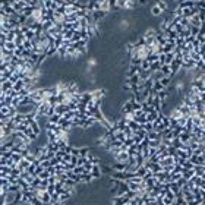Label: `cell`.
I'll list each match as a JSON object with an SVG mask.
<instances>
[{"label":"cell","instance_id":"cb8c5ba5","mask_svg":"<svg viewBox=\"0 0 205 205\" xmlns=\"http://www.w3.org/2000/svg\"><path fill=\"white\" fill-rule=\"evenodd\" d=\"M70 154H72V155H76V157H79V148H75V147H72V148H70Z\"/></svg>","mask_w":205,"mask_h":205},{"label":"cell","instance_id":"8992f818","mask_svg":"<svg viewBox=\"0 0 205 205\" xmlns=\"http://www.w3.org/2000/svg\"><path fill=\"white\" fill-rule=\"evenodd\" d=\"M81 177H82V183H91L92 182V174H91V171H84L82 174H81Z\"/></svg>","mask_w":205,"mask_h":205},{"label":"cell","instance_id":"7a4b0ae2","mask_svg":"<svg viewBox=\"0 0 205 205\" xmlns=\"http://www.w3.org/2000/svg\"><path fill=\"white\" fill-rule=\"evenodd\" d=\"M91 174L94 179H100L102 176V171H101V166L100 164H94L92 166V170H91Z\"/></svg>","mask_w":205,"mask_h":205},{"label":"cell","instance_id":"d6986e66","mask_svg":"<svg viewBox=\"0 0 205 205\" xmlns=\"http://www.w3.org/2000/svg\"><path fill=\"white\" fill-rule=\"evenodd\" d=\"M141 67H142L144 70H150V69H151V63H150L147 59H144L142 63H141Z\"/></svg>","mask_w":205,"mask_h":205},{"label":"cell","instance_id":"9c48e42d","mask_svg":"<svg viewBox=\"0 0 205 205\" xmlns=\"http://www.w3.org/2000/svg\"><path fill=\"white\" fill-rule=\"evenodd\" d=\"M190 25L201 28V25H202V21L199 19V16H198V15H195V16H192V18H190Z\"/></svg>","mask_w":205,"mask_h":205},{"label":"cell","instance_id":"ac0fdd59","mask_svg":"<svg viewBox=\"0 0 205 205\" xmlns=\"http://www.w3.org/2000/svg\"><path fill=\"white\" fill-rule=\"evenodd\" d=\"M171 81H173V78H170V76H164V78H163V79H161L160 82H161V84L164 85V88H167V86H168V85L171 84Z\"/></svg>","mask_w":205,"mask_h":205},{"label":"cell","instance_id":"ffe728a7","mask_svg":"<svg viewBox=\"0 0 205 205\" xmlns=\"http://www.w3.org/2000/svg\"><path fill=\"white\" fill-rule=\"evenodd\" d=\"M88 154H89V148H86V147L79 148V155H81V157H86Z\"/></svg>","mask_w":205,"mask_h":205},{"label":"cell","instance_id":"2e32d148","mask_svg":"<svg viewBox=\"0 0 205 205\" xmlns=\"http://www.w3.org/2000/svg\"><path fill=\"white\" fill-rule=\"evenodd\" d=\"M164 78V73L161 70H157V72H152V79L154 81H161Z\"/></svg>","mask_w":205,"mask_h":205},{"label":"cell","instance_id":"4316f807","mask_svg":"<svg viewBox=\"0 0 205 205\" xmlns=\"http://www.w3.org/2000/svg\"><path fill=\"white\" fill-rule=\"evenodd\" d=\"M13 2H24V0H13Z\"/></svg>","mask_w":205,"mask_h":205},{"label":"cell","instance_id":"7c38bea8","mask_svg":"<svg viewBox=\"0 0 205 205\" xmlns=\"http://www.w3.org/2000/svg\"><path fill=\"white\" fill-rule=\"evenodd\" d=\"M163 13H164V12H163V11H161L157 5H154V6H152V9H151V15H152V16H161Z\"/></svg>","mask_w":205,"mask_h":205},{"label":"cell","instance_id":"44dd1931","mask_svg":"<svg viewBox=\"0 0 205 205\" xmlns=\"http://www.w3.org/2000/svg\"><path fill=\"white\" fill-rule=\"evenodd\" d=\"M38 176H40L41 179H48V177L51 176V173H50V171H48V170L46 168V170H44V171H41V173H40Z\"/></svg>","mask_w":205,"mask_h":205},{"label":"cell","instance_id":"d4e9b609","mask_svg":"<svg viewBox=\"0 0 205 205\" xmlns=\"http://www.w3.org/2000/svg\"><path fill=\"white\" fill-rule=\"evenodd\" d=\"M160 62H161L163 65L166 63V53H161V54H160Z\"/></svg>","mask_w":205,"mask_h":205},{"label":"cell","instance_id":"30bf717a","mask_svg":"<svg viewBox=\"0 0 205 205\" xmlns=\"http://www.w3.org/2000/svg\"><path fill=\"white\" fill-rule=\"evenodd\" d=\"M147 60H148L150 63L158 62V60H160V54H158V53H151V54H148V56H147Z\"/></svg>","mask_w":205,"mask_h":205},{"label":"cell","instance_id":"484cf974","mask_svg":"<svg viewBox=\"0 0 205 205\" xmlns=\"http://www.w3.org/2000/svg\"><path fill=\"white\" fill-rule=\"evenodd\" d=\"M138 3H139V5H145V3H148V0H139Z\"/></svg>","mask_w":205,"mask_h":205},{"label":"cell","instance_id":"ba28073f","mask_svg":"<svg viewBox=\"0 0 205 205\" xmlns=\"http://www.w3.org/2000/svg\"><path fill=\"white\" fill-rule=\"evenodd\" d=\"M86 158H88V161H89V163H92V164H101V160H100L98 157H95L91 151H89V154L86 155Z\"/></svg>","mask_w":205,"mask_h":205},{"label":"cell","instance_id":"8fae6325","mask_svg":"<svg viewBox=\"0 0 205 205\" xmlns=\"http://www.w3.org/2000/svg\"><path fill=\"white\" fill-rule=\"evenodd\" d=\"M155 5H157L163 12H167V9H168V6H167V3L164 2V0H155Z\"/></svg>","mask_w":205,"mask_h":205},{"label":"cell","instance_id":"277c9868","mask_svg":"<svg viewBox=\"0 0 205 205\" xmlns=\"http://www.w3.org/2000/svg\"><path fill=\"white\" fill-rule=\"evenodd\" d=\"M13 89V82L12 81H2V92H8Z\"/></svg>","mask_w":205,"mask_h":205},{"label":"cell","instance_id":"e0dca14e","mask_svg":"<svg viewBox=\"0 0 205 205\" xmlns=\"http://www.w3.org/2000/svg\"><path fill=\"white\" fill-rule=\"evenodd\" d=\"M60 114L59 113H54V114H51L50 117H48V122H51V123H59V120H60Z\"/></svg>","mask_w":205,"mask_h":205},{"label":"cell","instance_id":"603a6c76","mask_svg":"<svg viewBox=\"0 0 205 205\" xmlns=\"http://www.w3.org/2000/svg\"><path fill=\"white\" fill-rule=\"evenodd\" d=\"M186 183H187V180H186V179H185V177H183V176H182V177H180V179H179V180H177V185H179V186H180V187H182V186H185V185H186Z\"/></svg>","mask_w":205,"mask_h":205},{"label":"cell","instance_id":"7402d4cb","mask_svg":"<svg viewBox=\"0 0 205 205\" xmlns=\"http://www.w3.org/2000/svg\"><path fill=\"white\" fill-rule=\"evenodd\" d=\"M199 29H201V28H198V27H193V25H192V27H190V34L196 37V35L199 34Z\"/></svg>","mask_w":205,"mask_h":205},{"label":"cell","instance_id":"5b68a950","mask_svg":"<svg viewBox=\"0 0 205 205\" xmlns=\"http://www.w3.org/2000/svg\"><path fill=\"white\" fill-rule=\"evenodd\" d=\"M139 78H141V82L142 81H147V79H150V78H152V70H141L139 72Z\"/></svg>","mask_w":205,"mask_h":205},{"label":"cell","instance_id":"52a82bcc","mask_svg":"<svg viewBox=\"0 0 205 205\" xmlns=\"http://www.w3.org/2000/svg\"><path fill=\"white\" fill-rule=\"evenodd\" d=\"M163 113V112H161ZM158 116H160V112H152V113H150V114H147V122H151V123H154L157 119H158Z\"/></svg>","mask_w":205,"mask_h":205},{"label":"cell","instance_id":"6da1fadb","mask_svg":"<svg viewBox=\"0 0 205 205\" xmlns=\"http://www.w3.org/2000/svg\"><path fill=\"white\" fill-rule=\"evenodd\" d=\"M142 70L141 66H136V65H129V69H128V73H126V78L129 76H133V75H139V72Z\"/></svg>","mask_w":205,"mask_h":205},{"label":"cell","instance_id":"4fadbf2b","mask_svg":"<svg viewBox=\"0 0 205 205\" xmlns=\"http://www.w3.org/2000/svg\"><path fill=\"white\" fill-rule=\"evenodd\" d=\"M161 72L164 73V76H170V78H171V69H170V65H163V66H161Z\"/></svg>","mask_w":205,"mask_h":205},{"label":"cell","instance_id":"9a60e30c","mask_svg":"<svg viewBox=\"0 0 205 205\" xmlns=\"http://www.w3.org/2000/svg\"><path fill=\"white\" fill-rule=\"evenodd\" d=\"M168 187H170V190L174 192V193H177V192L180 190V186L177 185V182H170V183H168Z\"/></svg>","mask_w":205,"mask_h":205},{"label":"cell","instance_id":"3957f363","mask_svg":"<svg viewBox=\"0 0 205 205\" xmlns=\"http://www.w3.org/2000/svg\"><path fill=\"white\" fill-rule=\"evenodd\" d=\"M177 6L180 9H185V8H195V0H183V2H179Z\"/></svg>","mask_w":205,"mask_h":205},{"label":"cell","instance_id":"5bb4252c","mask_svg":"<svg viewBox=\"0 0 205 205\" xmlns=\"http://www.w3.org/2000/svg\"><path fill=\"white\" fill-rule=\"evenodd\" d=\"M161 66H163V63L158 60V62H154V63H151V69L150 70H152V72H157V70H161Z\"/></svg>","mask_w":205,"mask_h":205}]
</instances>
